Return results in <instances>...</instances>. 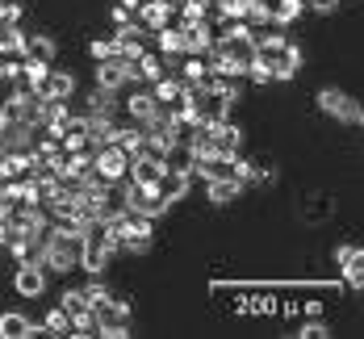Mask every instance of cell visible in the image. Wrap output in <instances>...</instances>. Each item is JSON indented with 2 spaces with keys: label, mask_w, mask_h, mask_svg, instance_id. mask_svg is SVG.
I'll use <instances>...</instances> for the list:
<instances>
[{
  "label": "cell",
  "mask_w": 364,
  "mask_h": 339,
  "mask_svg": "<svg viewBox=\"0 0 364 339\" xmlns=\"http://www.w3.org/2000/svg\"><path fill=\"white\" fill-rule=\"evenodd\" d=\"M80 113H117V92H109V88H92L88 97H84V109Z\"/></svg>",
  "instance_id": "obj_15"
},
{
  "label": "cell",
  "mask_w": 364,
  "mask_h": 339,
  "mask_svg": "<svg viewBox=\"0 0 364 339\" xmlns=\"http://www.w3.org/2000/svg\"><path fill=\"white\" fill-rule=\"evenodd\" d=\"M155 193L168 201V205H176L181 197H188V185H193V176H184V172H168V168H159V176L151 181Z\"/></svg>",
  "instance_id": "obj_8"
},
{
  "label": "cell",
  "mask_w": 364,
  "mask_h": 339,
  "mask_svg": "<svg viewBox=\"0 0 364 339\" xmlns=\"http://www.w3.org/2000/svg\"><path fill=\"white\" fill-rule=\"evenodd\" d=\"M9 122H13V117H9V113H4V105H0V130H4V126H9Z\"/></svg>",
  "instance_id": "obj_27"
},
{
  "label": "cell",
  "mask_w": 364,
  "mask_h": 339,
  "mask_svg": "<svg viewBox=\"0 0 364 339\" xmlns=\"http://www.w3.org/2000/svg\"><path fill=\"white\" fill-rule=\"evenodd\" d=\"M343 276H348V289H352V294H360V289H364V260L343 264Z\"/></svg>",
  "instance_id": "obj_19"
},
{
  "label": "cell",
  "mask_w": 364,
  "mask_h": 339,
  "mask_svg": "<svg viewBox=\"0 0 364 339\" xmlns=\"http://www.w3.org/2000/svg\"><path fill=\"white\" fill-rule=\"evenodd\" d=\"M318 109L331 113V117H335V122H343V126H360V122H364L360 105H356L348 92H339V88H323V92H318Z\"/></svg>",
  "instance_id": "obj_2"
},
{
  "label": "cell",
  "mask_w": 364,
  "mask_h": 339,
  "mask_svg": "<svg viewBox=\"0 0 364 339\" xmlns=\"http://www.w3.org/2000/svg\"><path fill=\"white\" fill-rule=\"evenodd\" d=\"M352 260H364V252L356 243H339L335 247V268H343V264H352Z\"/></svg>",
  "instance_id": "obj_23"
},
{
  "label": "cell",
  "mask_w": 364,
  "mask_h": 339,
  "mask_svg": "<svg viewBox=\"0 0 364 339\" xmlns=\"http://www.w3.org/2000/svg\"><path fill=\"white\" fill-rule=\"evenodd\" d=\"M109 17H113V26H126V21H134V13H130L126 4H113V9H109Z\"/></svg>",
  "instance_id": "obj_24"
},
{
  "label": "cell",
  "mask_w": 364,
  "mask_h": 339,
  "mask_svg": "<svg viewBox=\"0 0 364 339\" xmlns=\"http://www.w3.org/2000/svg\"><path fill=\"white\" fill-rule=\"evenodd\" d=\"M80 294H84V301H88V306H97V301H105V298H109L113 289L105 285V281H101V276H92V281H88V285H84Z\"/></svg>",
  "instance_id": "obj_18"
},
{
  "label": "cell",
  "mask_w": 364,
  "mask_h": 339,
  "mask_svg": "<svg viewBox=\"0 0 364 339\" xmlns=\"http://www.w3.org/2000/svg\"><path fill=\"white\" fill-rule=\"evenodd\" d=\"M0 151H4V147H0Z\"/></svg>",
  "instance_id": "obj_29"
},
{
  "label": "cell",
  "mask_w": 364,
  "mask_h": 339,
  "mask_svg": "<svg viewBox=\"0 0 364 339\" xmlns=\"http://www.w3.org/2000/svg\"><path fill=\"white\" fill-rule=\"evenodd\" d=\"M59 306H63L68 314H75V310H84L88 301H84V294H80V289H68V285H63V294H59Z\"/></svg>",
  "instance_id": "obj_22"
},
{
  "label": "cell",
  "mask_w": 364,
  "mask_h": 339,
  "mask_svg": "<svg viewBox=\"0 0 364 339\" xmlns=\"http://www.w3.org/2000/svg\"><path fill=\"white\" fill-rule=\"evenodd\" d=\"M172 17H176V0H143V4L134 9V21L146 26L151 34H155V30H164Z\"/></svg>",
  "instance_id": "obj_6"
},
{
  "label": "cell",
  "mask_w": 364,
  "mask_h": 339,
  "mask_svg": "<svg viewBox=\"0 0 364 339\" xmlns=\"http://www.w3.org/2000/svg\"><path fill=\"white\" fill-rule=\"evenodd\" d=\"M92 168H97L105 181H122L126 168H130V155L117 147V143H105V147H97V155H92Z\"/></svg>",
  "instance_id": "obj_5"
},
{
  "label": "cell",
  "mask_w": 364,
  "mask_h": 339,
  "mask_svg": "<svg viewBox=\"0 0 364 339\" xmlns=\"http://www.w3.org/2000/svg\"><path fill=\"white\" fill-rule=\"evenodd\" d=\"M42 331H50V335H68V331H72V314H68L63 306H55V310L42 318Z\"/></svg>",
  "instance_id": "obj_16"
},
{
  "label": "cell",
  "mask_w": 364,
  "mask_h": 339,
  "mask_svg": "<svg viewBox=\"0 0 364 339\" xmlns=\"http://www.w3.org/2000/svg\"><path fill=\"white\" fill-rule=\"evenodd\" d=\"M306 9H314V13H335L339 0H306Z\"/></svg>",
  "instance_id": "obj_25"
},
{
  "label": "cell",
  "mask_w": 364,
  "mask_h": 339,
  "mask_svg": "<svg viewBox=\"0 0 364 339\" xmlns=\"http://www.w3.org/2000/svg\"><path fill=\"white\" fill-rule=\"evenodd\" d=\"M88 55L101 63V59H109V55H117V46H113V38H92L88 42Z\"/></svg>",
  "instance_id": "obj_21"
},
{
  "label": "cell",
  "mask_w": 364,
  "mask_h": 339,
  "mask_svg": "<svg viewBox=\"0 0 364 339\" xmlns=\"http://www.w3.org/2000/svg\"><path fill=\"white\" fill-rule=\"evenodd\" d=\"M297 335H301V339H327L331 327L323 323V318H310V323H301V327H297Z\"/></svg>",
  "instance_id": "obj_20"
},
{
  "label": "cell",
  "mask_w": 364,
  "mask_h": 339,
  "mask_svg": "<svg viewBox=\"0 0 364 339\" xmlns=\"http://www.w3.org/2000/svg\"><path fill=\"white\" fill-rule=\"evenodd\" d=\"M42 331V323H30L26 314H17V310H9V314H0V339H30Z\"/></svg>",
  "instance_id": "obj_10"
},
{
  "label": "cell",
  "mask_w": 364,
  "mask_h": 339,
  "mask_svg": "<svg viewBox=\"0 0 364 339\" xmlns=\"http://www.w3.org/2000/svg\"><path fill=\"white\" fill-rule=\"evenodd\" d=\"M117 4H126V9H130V13H134V9H139V4H143V0H117Z\"/></svg>",
  "instance_id": "obj_26"
},
{
  "label": "cell",
  "mask_w": 364,
  "mask_h": 339,
  "mask_svg": "<svg viewBox=\"0 0 364 339\" xmlns=\"http://www.w3.org/2000/svg\"><path fill=\"white\" fill-rule=\"evenodd\" d=\"M46 281H50V272H46L42 264H34V260L17 264V272H13L17 298H42V294H46Z\"/></svg>",
  "instance_id": "obj_3"
},
{
  "label": "cell",
  "mask_w": 364,
  "mask_h": 339,
  "mask_svg": "<svg viewBox=\"0 0 364 339\" xmlns=\"http://www.w3.org/2000/svg\"><path fill=\"white\" fill-rule=\"evenodd\" d=\"M181 34H184V55H205L214 46V21H205V17L181 21Z\"/></svg>",
  "instance_id": "obj_7"
},
{
  "label": "cell",
  "mask_w": 364,
  "mask_h": 339,
  "mask_svg": "<svg viewBox=\"0 0 364 339\" xmlns=\"http://www.w3.org/2000/svg\"><path fill=\"white\" fill-rule=\"evenodd\" d=\"M34 139H38V126L17 122V117L0 130V147H4V151H30V147H34Z\"/></svg>",
  "instance_id": "obj_9"
},
{
  "label": "cell",
  "mask_w": 364,
  "mask_h": 339,
  "mask_svg": "<svg viewBox=\"0 0 364 339\" xmlns=\"http://www.w3.org/2000/svg\"><path fill=\"white\" fill-rule=\"evenodd\" d=\"M42 97H55V101H72L75 97V75L72 72H55L46 75V84H42Z\"/></svg>",
  "instance_id": "obj_12"
},
{
  "label": "cell",
  "mask_w": 364,
  "mask_h": 339,
  "mask_svg": "<svg viewBox=\"0 0 364 339\" xmlns=\"http://www.w3.org/2000/svg\"><path fill=\"white\" fill-rule=\"evenodd\" d=\"M205 193H210L214 205H230V201H239L247 193V185L243 181H205Z\"/></svg>",
  "instance_id": "obj_13"
},
{
  "label": "cell",
  "mask_w": 364,
  "mask_h": 339,
  "mask_svg": "<svg viewBox=\"0 0 364 339\" xmlns=\"http://www.w3.org/2000/svg\"><path fill=\"white\" fill-rule=\"evenodd\" d=\"M92 310V318H97V335L105 339H126L130 335V301L109 294L105 301H97V306H88Z\"/></svg>",
  "instance_id": "obj_1"
},
{
  "label": "cell",
  "mask_w": 364,
  "mask_h": 339,
  "mask_svg": "<svg viewBox=\"0 0 364 339\" xmlns=\"http://www.w3.org/2000/svg\"><path fill=\"white\" fill-rule=\"evenodd\" d=\"M68 335H75V339H88V335H97V318H92V310L84 306V310H75L72 314V331Z\"/></svg>",
  "instance_id": "obj_17"
},
{
  "label": "cell",
  "mask_w": 364,
  "mask_h": 339,
  "mask_svg": "<svg viewBox=\"0 0 364 339\" xmlns=\"http://www.w3.org/2000/svg\"><path fill=\"white\" fill-rule=\"evenodd\" d=\"M26 59H42V63H55V55H59V42L46 34H26V50H21Z\"/></svg>",
  "instance_id": "obj_14"
},
{
  "label": "cell",
  "mask_w": 364,
  "mask_h": 339,
  "mask_svg": "<svg viewBox=\"0 0 364 339\" xmlns=\"http://www.w3.org/2000/svg\"><path fill=\"white\" fill-rule=\"evenodd\" d=\"M4 235H9V222H0V247H4Z\"/></svg>",
  "instance_id": "obj_28"
},
{
  "label": "cell",
  "mask_w": 364,
  "mask_h": 339,
  "mask_svg": "<svg viewBox=\"0 0 364 339\" xmlns=\"http://www.w3.org/2000/svg\"><path fill=\"white\" fill-rule=\"evenodd\" d=\"M122 109H126L130 122H146V117L155 113V97H151V88H139V84H134V92L122 101Z\"/></svg>",
  "instance_id": "obj_11"
},
{
  "label": "cell",
  "mask_w": 364,
  "mask_h": 339,
  "mask_svg": "<svg viewBox=\"0 0 364 339\" xmlns=\"http://www.w3.org/2000/svg\"><path fill=\"white\" fill-rule=\"evenodd\" d=\"M97 84L109 88V92L130 88V59H126V55H109V59H101V63H97Z\"/></svg>",
  "instance_id": "obj_4"
}]
</instances>
